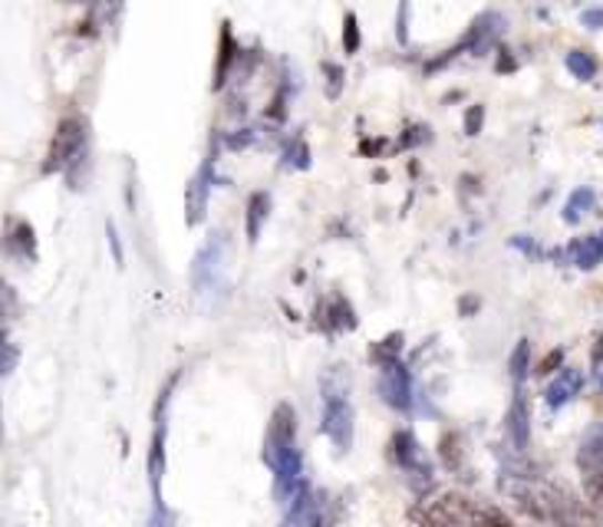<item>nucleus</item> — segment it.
<instances>
[{"label":"nucleus","instance_id":"obj_1","mask_svg":"<svg viewBox=\"0 0 603 527\" xmlns=\"http://www.w3.org/2000/svg\"><path fill=\"white\" fill-rule=\"evenodd\" d=\"M264 462L274 472V495L280 505H287L297 488L307 482L304 478V458L297 448V412L294 405L280 402L267 422V435H264Z\"/></svg>","mask_w":603,"mask_h":527},{"label":"nucleus","instance_id":"obj_2","mask_svg":"<svg viewBox=\"0 0 603 527\" xmlns=\"http://www.w3.org/2000/svg\"><path fill=\"white\" fill-rule=\"evenodd\" d=\"M409 527H484V512L462 495H442L429 505H419Z\"/></svg>","mask_w":603,"mask_h":527},{"label":"nucleus","instance_id":"obj_3","mask_svg":"<svg viewBox=\"0 0 603 527\" xmlns=\"http://www.w3.org/2000/svg\"><path fill=\"white\" fill-rule=\"evenodd\" d=\"M86 148V120L80 116H67L57 135L50 142V152H47V162H43V172H60V168H70Z\"/></svg>","mask_w":603,"mask_h":527},{"label":"nucleus","instance_id":"obj_4","mask_svg":"<svg viewBox=\"0 0 603 527\" xmlns=\"http://www.w3.org/2000/svg\"><path fill=\"white\" fill-rule=\"evenodd\" d=\"M320 428L337 445V452H350L354 448V405H350L347 395L337 393V390H327Z\"/></svg>","mask_w":603,"mask_h":527},{"label":"nucleus","instance_id":"obj_5","mask_svg":"<svg viewBox=\"0 0 603 527\" xmlns=\"http://www.w3.org/2000/svg\"><path fill=\"white\" fill-rule=\"evenodd\" d=\"M222 267H225V235H212V241L198 251L195 267H192L195 287H198L202 293L212 290L215 280H218V273H222Z\"/></svg>","mask_w":603,"mask_h":527},{"label":"nucleus","instance_id":"obj_6","mask_svg":"<svg viewBox=\"0 0 603 527\" xmlns=\"http://www.w3.org/2000/svg\"><path fill=\"white\" fill-rule=\"evenodd\" d=\"M392 462L402 468V472H409V475H416V478H429L432 472H429V462H426V455H422V448H419V442L412 438V432H396L392 435Z\"/></svg>","mask_w":603,"mask_h":527},{"label":"nucleus","instance_id":"obj_7","mask_svg":"<svg viewBox=\"0 0 603 527\" xmlns=\"http://www.w3.org/2000/svg\"><path fill=\"white\" fill-rule=\"evenodd\" d=\"M280 527H320V508H317V498H314V492H310L307 482L284 505V521H280Z\"/></svg>","mask_w":603,"mask_h":527},{"label":"nucleus","instance_id":"obj_8","mask_svg":"<svg viewBox=\"0 0 603 527\" xmlns=\"http://www.w3.org/2000/svg\"><path fill=\"white\" fill-rule=\"evenodd\" d=\"M379 393H382V399H386L392 409L406 412V409L412 405V380H409V370L399 366V363L386 366V370H382V380H379Z\"/></svg>","mask_w":603,"mask_h":527},{"label":"nucleus","instance_id":"obj_9","mask_svg":"<svg viewBox=\"0 0 603 527\" xmlns=\"http://www.w3.org/2000/svg\"><path fill=\"white\" fill-rule=\"evenodd\" d=\"M208 178H212V162H205L185 188V221L188 225H198L208 211V188H212Z\"/></svg>","mask_w":603,"mask_h":527},{"label":"nucleus","instance_id":"obj_10","mask_svg":"<svg viewBox=\"0 0 603 527\" xmlns=\"http://www.w3.org/2000/svg\"><path fill=\"white\" fill-rule=\"evenodd\" d=\"M504 432H508V438H511V445L518 452L528 448V442H531V418H528V405H524V395L521 393L514 395V402H511V409L504 415Z\"/></svg>","mask_w":603,"mask_h":527},{"label":"nucleus","instance_id":"obj_11","mask_svg":"<svg viewBox=\"0 0 603 527\" xmlns=\"http://www.w3.org/2000/svg\"><path fill=\"white\" fill-rule=\"evenodd\" d=\"M581 386H584V376H581L578 370H564V373H558L554 386L548 390V405H551V409L568 405L574 395L581 393Z\"/></svg>","mask_w":603,"mask_h":527},{"label":"nucleus","instance_id":"obj_12","mask_svg":"<svg viewBox=\"0 0 603 527\" xmlns=\"http://www.w3.org/2000/svg\"><path fill=\"white\" fill-rule=\"evenodd\" d=\"M578 465H581L584 475H597V472H603V425L601 428H594V432L584 438V445H581V452H578Z\"/></svg>","mask_w":603,"mask_h":527},{"label":"nucleus","instance_id":"obj_13","mask_svg":"<svg viewBox=\"0 0 603 527\" xmlns=\"http://www.w3.org/2000/svg\"><path fill=\"white\" fill-rule=\"evenodd\" d=\"M267 211H270V198H267V192H254V195H251V202H247V241H257V235H260V221L267 218Z\"/></svg>","mask_w":603,"mask_h":527},{"label":"nucleus","instance_id":"obj_14","mask_svg":"<svg viewBox=\"0 0 603 527\" xmlns=\"http://www.w3.org/2000/svg\"><path fill=\"white\" fill-rule=\"evenodd\" d=\"M601 261H603V238H584V241H578V245H574V264H578V267L591 270V267H597Z\"/></svg>","mask_w":603,"mask_h":527},{"label":"nucleus","instance_id":"obj_15","mask_svg":"<svg viewBox=\"0 0 603 527\" xmlns=\"http://www.w3.org/2000/svg\"><path fill=\"white\" fill-rule=\"evenodd\" d=\"M594 208V192L591 188H578L571 198H568V208H564V221H581V215H587Z\"/></svg>","mask_w":603,"mask_h":527},{"label":"nucleus","instance_id":"obj_16","mask_svg":"<svg viewBox=\"0 0 603 527\" xmlns=\"http://www.w3.org/2000/svg\"><path fill=\"white\" fill-rule=\"evenodd\" d=\"M399 350H402V337H399V333H392L389 340L376 343V347L369 350V356H372L376 363H382V370H386V366L399 363Z\"/></svg>","mask_w":603,"mask_h":527},{"label":"nucleus","instance_id":"obj_17","mask_svg":"<svg viewBox=\"0 0 603 527\" xmlns=\"http://www.w3.org/2000/svg\"><path fill=\"white\" fill-rule=\"evenodd\" d=\"M568 70H571L578 80H594V73H597V60H594L587 50H574V53H568Z\"/></svg>","mask_w":603,"mask_h":527},{"label":"nucleus","instance_id":"obj_18","mask_svg":"<svg viewBox=\"0 0 603 527\" xmlns=\"http://www.w3.org/2000/svg\"><path fill=\"white\" fill-rule=\"evenodd\" d=\"M232 60H235V40H232V30H228V23H225V30H222V53H218V70H215V86H222V83H225Z\"/></svg>","mask_w":603,"mask_h":527},{"label":"nucleus","instance_id":"obj_19","mask_svg":"<svg viewBox=\"0 0 603 527\" xmlns=\"http://www.w3.org/2000/svg\"><path fill=\"white\" fill-rule=\"evenodd\" d=\"M508 370H511V376L521 383L524 380V373H528V340H521L518 347H514V353H511V360H508Z\"/></svg>","mask_w":603,"mask_h":527},{"label":"nucleus","instance_id":"obj_20","mask_svg":"<svg viewBox=\"0 0 603 527\" xmlns=\"http://www.w3.org/2000/svg\"><path fill=\"white\" fill-rule=\"evenodd\" d=\"M344 46H347V53H357V50H360V27H357V13H347V20H344Z\"/></svg>","mask_w":603,"mask_h":527},{"label":"nucleus","instance_id":"obj_21","mask_svg":"<svg viewBox=\"0 0 603 527\" xmlns=\"http://www.w3.org/2000/svg\"><path fill=\"white\" fill-rule=\"evenodd\" d=\"M584 488H587V498L594 502V508L603 515V472H597V475H584Z\"/></svg>","mask_w":603,"mask_h":527},{"label":"nucleus","instance_id":"obj_22","mask_svg":"<svg viewBox=\"0 0 603 527\" xmlns=\"http://www.w3.org/2000/svg\"><path fill=\"white\" fill-rule=\"evenodd\" d=\"M23 251V255H30L33 251V231L27 228V225H17V235L10 238V251Z\"/></svg>","mask_w":603,"mask_h":527},{"label":"nucleus","instance_id":"obj_23","mask_svg":"<svg viewBox=\"0 0 603 527\" xmlns=\"http://www.w3.org/2000/svg\"><path fill=\"white\" fill-rule=\"evenodd\" d=\"M13 366H17V347L10 340H3V350H0V370H3V376L13 373Z\"/></svg>","mask_w":603,"mask_h":527},{"label":"nucleus","instance_id":"obj_24","mask_svg":"<svg viewBox=\"0 0 603 527\" xmlns=\"http://www.w3.org/2000/svg\"><path fill=\"white\" fill-rule=\"evenodd\" d=\"M482 120H484L482 106H472V110H469V116H466V132H469V135H479V130H482Z\"/></svg>","mask_w":603,"mask_h":527},{"label":"nucleus","instance_id":"obj_25","mask_svg":"<svg viewBox=\"0 0 603 527\" xmlns=\"http://www.w3.org/2000/svg\"><path fill=\"white\" fill-rule=\"evenodd\" d=\"M561 360H564V350H551L544 360H541V366H538V373H554L558 366H561Z\"/></svg>","mask_w":603,"mask_h":527},{"label":"nucleus","instance_id":"obj_26","mask_svg":"<svg viewBox=\"0 0 603 527\" xmlns=\"http://www.w3.org/2000/svg\"><path fill=\"white\" fill-rule=\"evenodd\" d=\"M484 527H514L508 518H501L498 512H484Z\"/></svg>","mask_w":603,"mask_h":527},{"label":"nucleus","instance_id":"obj_27","mask_svg":"<svg viewBox=\"0 0 603 527\" xmlns=\"http://www.w3.org/2000/svg\"><path fill=\"white\" fill-rule=\"evenodd\" d=\"M584 23H587V27H594V30L603 27V7L601 10H584Z\"/></svg>","mask_w":603,"mask_h":527},{"label":"nucleus","instance_id":"obj_28","mask_svg":"<svg viewBox=\"0 0 603 527\" xmlns=\"http://www.w3.org/2000/svg\"><path fill=\"white\" fill-rule=\"evenodd\" d=\"M591 360H594V363H603V333L597 337V343H594V353H591Z\"/></svg>","mask_w":603,"mask_h":527},{"label":"nucleus","instance_id":"obj_29","mask_svg":"<svg viewBox=\"0 0 603 527\" xmlns=\"http://www.w3.org/2000/svg\"><path fill=\"white\" fill-rule=\"evenodd\" d=\"M110 241H113V251H116V261H122V248H120V238H116V228L110 225Z\"/></svg>","mask_w":603,"mask_h":527}]
</instances>
